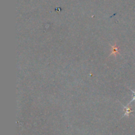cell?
<instances>
[{
  "instance_id": "6da1fadb",
  "label": "cell",
  "mask_w": 135,
  "mask_h": 135,
  "mask_svg": "<svg viewBox=\"0 0 135 135\" xmlns=\"http://www.w3.org/2000/svg\"><path fill=\"white\" fill-rule=\"evenodd\" d=\"M121 106L124 107V113L121 118L124 117H126V116L128 117L132 112H133V111H132V109L129 107V105L128 104V106H125L123 104H121Z\"/></svg>"
},
{
  "instance_id": "7a4b0ae2",
  "label": "cell",
  "mask_w": 135,
  "mask_h": 135,
  "mask_svg": "<svg viewBox=\"0 0 135 135\" xmlns=\"http://www.w3.org/2000/svg\"><path fill=\"white\" fill-rule=\"evenodd\" d=\"M111 48H112V51H111L110 55H117V54H119V50H118V48L116 46V44H115L114 46H111Z\"/></svg>"
},
{
  "instance_id": "3957f363",
  "label": "cell",
  "mask_w": 135,
  "mask_h": 135,
  "mask_svg": "<svg viewBox=\"0 0 135 135\" xmlns=\"http://www.w3.org/2000/svg\"><path fill=\"white\" fill-rule=\"evenodd\" d=\"M130 90H131V91L134 94V96H133V98H132V99L131 100V102H130L129 103H128V105H130L131 103H132V102H134V101H135V91H134V90H132V89H130Z\"/></svg>"
}]
</instances>
